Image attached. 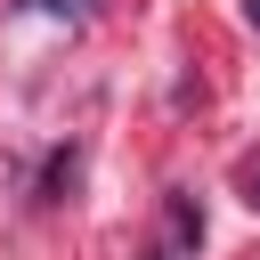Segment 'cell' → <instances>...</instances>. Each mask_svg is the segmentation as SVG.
Here are the masks:
<instances>
[{
	"mask_svg": "<svg viewBox=\"0 0 260 260\" xmlns=\"http://www.w3.org/2000/svg\"><path fill=\"white\" fill-rule=\"evenodd\" d=\"M162 211H171V236H179V244H187V252H195V244H203V211H195V203H187V195H171V203H162Z\"/></svg>",
	"mask_w": 260,
	"mask_h": 260,
	"instance_id": "6da1fadb",
	"label": "cell"
},
{
	"mask_svg": "<svg viewBox=\"0 0 260 260\" xmlns=\"http://www.w3.org/2000/svg\"><path fill=\"white\" fill-rule=\"evenodd\" d=\"M24 8H49V16H89V0H24Z\"/></svg>",
	"mask_w": 260,
	"mask_h": 260,
	"instance_id": "7a4b0ae2",
	"label": "cell"
},
{
	"mask_svg": "<svg viewBox=\"0 0 260 260\" xmlns=\"http://www.w3.org/2000/svg\"><path fill=\"white\" fill-rule=\"evenodd\" d=\"M244 203H252V211H260V154H252V162H244Z\"/></svg>",
	"mask_w": 260,
	"mask_h": 260,
	"instance_id": "3957f363",
	"label": "cell"
},
{
	"mask_svg": "<svg viewBox=\"0 0 260 260\" xmlns=\"http://www.w3.org/2000/svg\"><path fill=\"white\" fill-rule=\"evenodd\" d=\"M244 16H252V24H260V0H244Z\"/></svg>",
	"mask_w": 260,
	"mask_h": 260,
	"instance_id": "277c9868",
	"label": "cell"
}]
</instances>
